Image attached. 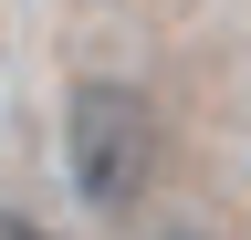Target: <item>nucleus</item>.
<instances>
[{
  "instance_id": "f257e3e1",
  "label": "nucleus",
  "mask_w": 251,
  "mask_h": 240,
  "mask_svg": "<svg viewBox=\"0 0 251 240\" xmlns=\"http://www.w3.org/2000/svg\"><path fill=\"white\" fill-rule=\"evenodd\" d=\"M63 167H74L84 209H105V219L147 198V177H157V115H147L136 84L84 73L74 94H63Z\"/></svg>"
},
{
  "instance_id": "f03ea898",
  "label": "nucleus",
  "mask_w": 251,
  "mask_h": 240,
  "mask_svg": "<svg viewBox=\"0 0 251 240\" xmlns=\"http://www.w3.org/2000/svg\"><path fill=\"white\" fill-rule=\"evenodd\" d=\"M0 240H52V230L31 219V209H0Z\"/></svg>"
},
{
  "instance_id": "7ed1b4c3",
  "label": "nucleus",
  "mask_w": 251,
  "mask_h": 240,
  "mask_svg": "<svg viewBox=\"0 0 251 240\" xmlns=\"http://www.w3.org/2000/svg\"><path fill=\"white\" fill-rule=\"evenodd\" d=\"M157 240H209V230H157Z\"/></svg>"
}]
</instances>
